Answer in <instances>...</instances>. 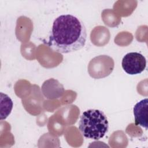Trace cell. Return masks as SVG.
Here are the masks:
<instances>
[{
  "instance_id": "5b68a950",
  "label": "cell",
  "mask_w": 148,
  "mask_h": 148,
  "mask_svg": "<svg viewBox=\"0 0 148 148\" xmlns=\"http://www.w3.org/2000/svg\"><path fill=\"white\" fill-rule=\"evenodd\" d=\"M1 120L5 119L11 113L13 102L6 94L1 92Z\"/></svg>"
},
{
  "instance_id": "3957f363",
  "label": "cell",
  "mask_w": 148,
  "mask_h": 148,
  "mask_svg": "<svg viewBox=\"0 0 148 148\" xmlns=\"http://www.w3.org/2000/svg\"><path fill=\"white\" fill-rule=\"evenodd\" d=\"M121 65L123 70L130 75L142 73L146 66L145 56L138 52H130L126 54L122 59Z\"/></svg>"
},
{
  "instance_id": "7a4b0ae2",
  "label": "cell",
  "mask_w": 148,
  "mask_h": 148,
  "mask_svg": "<svg viewBox=\"0 0 148 148\" xmlns=\"http://www.w3.org/2000/svg\"><path fill=\"white\" fill-rule=\"evenodd\" d=\"M109 129V122L105 114L99 109H88L80 116L79 130L82 135L88 139L99 140Z\"/></svg>"
},
{
  "instance_id": "6da1fadb",
  "label": "cell",
  "mask_w": 148,
  "mask_h": 148,
  "mask_svg": "<svg viewBox=\"0 0 148 148\" xmlns=\"http://www.w3.org/2000/svg\"><path fill=\"white\" fill-rule=\"evenodd\" d=\"M86 39L83 21L73 15L62 14L54 20L48 44L53 51L66 54L82 49Z\"/></svg>"
},
{
  "instance_id": "277c9868",
  "label": "cell",
  "mask_w": 148,
  "mask_h": 148,
  "mask_svg": "<svg viewBox=\"0 0 148 148\" xmlns=\"http://www.w3.org/2000/svg\"><path fill=\"white\" fill-rule=\"evenodd\" d=\"M147 112L148 99L145 98L137 102L133 109L135 123L137 125H140L147 130Z\"/></svg>"
}]
</instances>
